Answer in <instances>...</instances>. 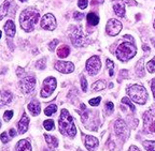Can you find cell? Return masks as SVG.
<instances>
[{"mask_svg":"<svg viewBox=\"0 0 155 151\" xmlns=\"http://www.w3.org/2000/svg\"><path fill=\"white\" fill-rule=\"evenodd\" d=\"M59 132L63 135L74 137L77 134V129H75L74 122H73V118L69 115V112L67 109H63L59 116Z\"/></svg>","mask_w":155,"mask_h":151,"instance_id":"obj_1","label":"cell"},{"mask_svg":"<svg viewBox=\"0 0 155 151\" xmlns=\"http://www.w3.org/2000/svg\"><path fill=\"white\" fill-rule=\"evenodd\" d=\"M39 19V12L35 9L24 10L19 16V24L26 32H30L34 30V26Z\"/></svg>","mask_w":155,"mask_h":151,"instance_id":"obj_2","label":"cell"},{"mask_svg":"<svg viewBox=\"0 0 155 151\" xmlns=\"http://www.w3.org/2000/svg\"><path fill=\"white\" fill-rule=\"evenodd\" d=\"M136 53H137V48L133 43L124 42V43L120 44L116 49V57L123 62H126L133 57H135Z\"/></svg>","mask_w":155,"mask_h":151,"instance_id":"obj_3","label":"cell"},{"mask_svg":"<svg viewBox=\"0 0 155 151\" xmlns=\"http://www.w3.org/2000/svg\"><path fill=\"white\" fill-rule=\"evenodd\" d=\"M127 93L133 99L134 102L141 105H143L148 100V92L141 85H131L129 88H127Z\"/></svg>","mask_w":155,"mask_h":151,"instance_id":"obj_4","label":"cell"},{"mask_svg":"<svg viewBox=\"0 0 155 151\" xmlns=\"http://www.w3.org/2000/svg\"><path fill=\"white\" fill-rule=\"evenodd\" d=\"M70 40L75 47H81L85 45V36L83 34L81 27H73L70 31Z\"/></svg>","mask_w":155,"mask_h":151,"instance_id":"obj_5","label":"cell"},{"mask_svg":"<svg viewBox=\"0 0 155 151\" xmlns=\"http://www.w3.org/2000/svg\"><path fill=\"white\" fill-rule=\"evenodd\" d=\"M56 88V79L54 77H48L43 80L41 89V96L42 98H48L50 96Z\"/></svg>","mask_w":155,"mask_h":151,"instance_id":"obj_6","label":"cell"},{"mask_svg":"<svg viewBox=\"0 0 155 151\" xmlns=\"http://www.w3.org/2000/svg\"><path fill=\"white\" fill-rule=\"evenodd\" d=\"M143 123H144V129L147 132H155V113L153 110H148L147 113H144V115H143Z\"/></svg>","mask_w":155,"mask_h":151,"instance_id":"obj_7","label":"cell"},{"mask_svg":"<svg viewBox=\"0 0 155 151\" xmlns=\"http://www.w3.org/2000/svg\"><path fill=\"white\" fill-rule=\"evenodd\" d=\"M100 68H101V62H100L99 57L98 56H93L86 62V70L90 75H96L99 72Z\"/></svg>","mask_w":155,"mask_h":151,"instance_id":"obj_8","label":"cell"},{"mask_svg":"<svg viewBox=\"0 0 155 151\" xmlns=\"http://www.w3.org/2000/svg\"><path fill=\"white\" fill-rule=\"evenodd\" d=\"M122 27H123V25L121 24V22L116 20V19H110L109 22H108V24H107L106 31L109 36H117L121 32Z\"/></svg>","mask_w":155,"mask_h":151,"instance_id":"obj_9","label":"cell"},{"mask_svg":"<svg viewBox=\"0 0 155 151\" xmlns=\"http://www.w3.org/2000/svg\"><path fill=\"white\" fill-rule=\"evenodd\" d=\"M19 86H21V89H22V91L24 93H29V92H31L35 89L36 79L32 76H26L21 80Z\"/></svg>","mask_w":155,"mask_h":151,"instance_id":"obj_10","label":"cell"},{"mask_svg":"<svg viewBox=\"0 0 155 151\" xmlns=\"http://www.w3.org/2000/svg\"><path fill=\"white\" fill-rule=\"evenodd\" d=\"M114 127H115L116 135H117L120 138H123V140H125V139L127 138V136L129 135V131H128V129H127L126 123L124 122V120H122V119L116 120Z\"/></svg>","mask_w":155,"mask_h":151,"instance_id":"obj_11","label":"cell"},{"mask_svg":"<svg viewBox=\"0 0 155 151\" xmlns=\"http://www.w3.org/2000/svg\"><path fill=\"white\" fill-rule=\"evenodd\" d=\"M41 27L45 30L52 31L56 28V18L52 14H45L42 17L41 20Z\"/></svg>","mask_w":155,"mask_h":151,"instance_id":"obj_12","label":"cell"},{"mask_svg":"<svg viewBox=\"0 0 155 151\" xmlns=\"http://www.w3.org/2000/svg\"><path fill=\"white\" fill-rule=\"evenodd\" d=\"M55 69L57 71L61 73H65V74H68V73H71L74 71V64L72 62H66V61H58V62L55 63Z\"/></svg>","mask_w":155,"mask_h":151,"instance_id":"obj_13","label":"cell"},{"mask_svg":"<svg viewBox=\"0 0 155 151\" xmlns=\"http://www.w3.org/2000/svg\"><path fill=\"white\" fill-rule=\"evenodd\" d=\"M84 144L88 151H95L98 147V139L94 136L87 135V136H84Z\"/></svg>","mask_w":155,"mask_h":151,"instance_id":"obj_14","label":"cell"},{"mask_svg":"<svg viewBox=\"0 0 155 151\" xmlns=\"http://www.w3.org/2000/svg\"><path fill=\"white\" fill-rule=\"evenodd\" d=\"M12 102V93L9 91H0V108Z\"/></svg>","mask_w":155,"mask_h":151,"instance_id":"obj_15","label":"cell"},{"mask_svg":"<svg viewBox=\"0 0 155 151\" xmlns=\"http://www.w3.org/2000/svg\"><path fill=\"white\" fill-rule=\"evenodd\" d=\"M28 125H29V118L26 114H23L22 119L19 120L18 122V132L19 134H24L26 133V131L28 130Z\"/></svg>","mask_w":155,"mask_h":151,"instance_id":"obj_16","label":"cell"},{"mask_svg":"<svg viewBox=\"0 0 155 151\" xmlns=\"http://www.w3.org/2000/svg\"><path fill=\"white\" fill-rule=\"evenodd\" d=\"M5 31L7 33L8 38H13L15 36V31H16V28H15V25L13 23V20H8L5 25Z\"/></svg>","mask_w":155,"mask_h":151,"instance_id":"obj_17","label":"cell"},{"mask_svg":"<svg viewBox=\"0 0 155 151\" xmlns=\"http://www.w3.org/2000/svg\"><path fill=\"white\" fill-rule=\"evenodd\" d=\"M28 109L32 116H38L39 114L41 113V106H40V103L38 101H32L31 103H29Z\"/></svg>","mask_w":155,"mask_h":151,"instance_id":"obj_18","label":"cell"},{"mask_svg":"<svg viewBox=\"0 0 155 151\" xmlns=\"http://www.w3.org/2000/svg\"><path fill=\"white\" fill-rule=\"evenodd\" d=\"M16 151H32L31 150V146L29 144L27 140L25 139H22L19 140L16 145Z\"/></svg>","mask_w":155,"mask_h":151,"instance_id":"obj_19","label":"cell"},{"mask_svg":"<svg viewBox=\"0 0 155 151\" xmlns=\"http://www.w3.org/2000/svg\"><path fill=\"white\" fill-rule=\"evenodd\" d=\"M113 10H114V13H115L117 16L124 17V15H125V9H124V5L122 2H115L114 3Z\"/></svg>","mask_w":155,"mask_h":151,"instance_id":"obj_20","label":"cell"},{"mask_svg":"<svg viewBox=\"0 0 155 151\" xmlns=\"http://www.w3.org/2000/svg\"><path fill=\"white\" fill-rule=\"evenodd\" d=\"M9 7H10L9 0H5V2L0 5V20L8 14V12H9Z\"/></svg>","mask_w":155,"mask_h":151,"instance_id":"obj_21","label":"cell"},{"mask_svg":"<svg viewBox=\"0 0 155 151\" xmlns=\"http://www.w3.org/2000/svg\"><path fill=\"white\" fill-rule=\"evenodd\" d=\"M86 19L88 25H91V26H96L99 23V18H98V16L95 13H88L86 16Z\"/></svg>","mask_w":155,"mask_h":151,"instance_id":"obj_22","label":"cell"},{"mask_svg":"<svg viewBox=\"0 0 155 151\" xmlns=\"http://www.w3.org/2000/svg\"><path fill=\"white\" fill-rule=\"evenodd\" d=\"M69 53H70V49L67 45H63L58 48L57 50V56L59 58H66L69 56Z\"/></svg>","mask_w":155,"mask_h":151,"instance_id":"obj_23","label":"cell"},{"mask_svg":"<svg viewBox=\"0 0 155 151\" xmlns=\"http://www.w3.org/2000/svg\"><path fill=\"white\" fill-rule=\"evenodd\" d=\"M44 137H45V140H46V143H48V145L51 147V148H56V147L58 146V139L56 138L55 136H50V135L45 134Z\"/></svg>","mask_w":155,"mask_h":151,"instance_id":"obj_24","label":"cell"},{"mask_svg":"<svg viewBox=\"0 0 155 151\" xmlns=\"http://www.w3.org/2000/svg\"><path fill=\"white\" fill-rule=\"evenodd\" d=\"M106 87V84L102 80H97L96 83H94L92 86V90L93 91H99V90H102V89Z\"/></svg>","mask_w":155,"mask_h":151,"instance_id":"obj_25","label":"cell"},{"mask_svg":"<svg viewBox=\"0 0 155 151\" xmlns=\"http://www.w3.org/2000/svg\"><path fill=\"white\" fill-rule=\"evenodd\" d=\"M56 110H57V106L55 104H51V105H48V107L44 109V114L46 116H51L52 114H55Z\"/></svg>","mask_w":155,"mask_h":151,"instance_id":"obj_26","label":"cell"},{"mask_svg":"<svg viewBox=\"0 0 155 151\" xmlns=\"http://www.w3.org/2000/svg\"><path fill=\"white\" fill-rule=\"evenodd\" d=\"M43 127H44V129L48 130V131H52V130L55 129L54 121H53V120H50V119H48V120H45V121H44V122H43Z\"/></svg>","mask_w":155,"mask_h":151,"instance_id":"obj_27","label":"cell"},{"mask_svg":"<svg viewBox=\"0 0 155 151\" xmlns=\"http://www.w3.org/2000/svg\"><path fill=\"white\" fill-rule=\"evenodd\" d=\"M143 147L148 151H155V142L145 140V142H143Z\"/></svg>","mask_w":155,"mask_h":151,"instance_id":"obj_28","label":"cell"},{"mask_svg":"<svg viewBox=\"0 0 155 151\" xmlns=\"http://www.w3.org/2000/svg\"><path fill=\"white\" fill-rule=\"evenodd\" d=\"M143 59H141L140 61H139V63L137 64V74L139 75V76H144V69H143Z\"/></svg>","mask_w":155,"mask_h":151,"instance_id":"obj_29","label":"cell"},{"mask_svg":"<svg viewBox=\"0 0 155 151\" xmlns=\"http://www.w3.org/2000/svg\"><path fill=\"white\" fill-rule=\"evenodd\" d=\"M147 69L150 73L155 72V58H153L152 60H150L148 63H147Z\"/></svg>","mask_w":155,"mask_h":151,"instance_id":"obj_30","label":"cell"},{"mask_svg":"<svg viewBox=\"0 0 155 151\" xmlns=\"http://www.w3.org/2000/svg\"><path fill=\"white\" fill-rule=\"evenodd\" d=\"M46 67V59L43 58V59H40L37 61L36 63V68L37 69H40V70H44Z\"/></svg>","mask_w":155,"mask_h":151,"instance_id":"obj_31","label":"cell"},{"mask_svg":"<svg viewBox=\"0 0 155 151\" xmlns=\"http://www.w3.org/2000/svg\"><path fill=\"white\" fill-rule=\"evenodd\" d=\"M107 67H108V70H109V75L112 77V76H113V74H114V70H113L114 64L110 59H107Z\"/></svg>","mask_w":155,"mask_h":151,"instance_id":"obj_32","label":"cell"},{"mask_svg":"<svg viewBox=\"0 0 155 151\" xmlns=\"http://www.w3.org/2000/svg\"><path fill=\"white\" fill-rule=\"evenodd\" d=\"M122 103L126 104V105H128L129 107H130V109L133 110V112H135V106L133 105V103H131L130 100H129L128 98H123V99H122Z\"/></svg>","mask_w":155,"mask_h":151,"instance_id":"obj_33","label":"cell"},{"mask_svg":"<svg viewBox=\"0 0 155 151\" xmlns=\"http://www.w3.org/2000/svg\"><path fill=\"white\" fill-rule=\"evenodd\" d=\"M12 117H13L12 110H7L5 113V115H3V119H5V121H10V120L12 119Z\"/></svg>","mask_w":155,"mask_h":151,"instance_id":"obj_34","label":"cell"},{"mask_svg":"<svg viewBox=\"0 0 155 151\" xmlns=\"http://www.w3.org/2000/svg\"><path fill=\"white\" fill-rule=\"evenodd\" d=\"M100 101H101V98H100V96H98V98H96V99H92V100H90V102H88V103H90L92 106H98V105H99V103H100Z\"/></svg>","mask_w":155,"mask_h":151,"instance_id":"obj_35","label":"cell"},{"mask_svg":"<svg viewBox=\"0 0 155 151\" xmlns=\"http://www.w3.org/2000/svg\"><path fill=\"white\" fill-rule=\"evenodd\" d=\"M127 77H128V71H127V70H122L121 72H120L119 82H121L123 78H127Z\"/></svg>","mask_w":155,"mask_h":151,"instance_id":"obj_36","label":"cell"},{"mask_svg":"<svg viewBox=\"0 0 155 151\" xmlns=\"http://www.w3.org/2000/svg\"><path fill=\"white\" fill-rule=\"evenodd\" d=\"M81 87H82V90L83 92H86L87 90V82L85 77H81Z\"/></svg>","mask_w":155,"mask_h":151,"instance_id":"obj_37","label":"cell"},{"mask_svg":"<svg viewBox=\"0 0 155 151\" xmlns=\"http://www.w3.org/2000/svg\"><path fill=\"white\" fill-rule=\"evenodd\" d=\"M78 5H79L80 9H85L87 7V0H79Z\"/></svg>","mask_w":155,"mask_h":151,"instance_id":"obj_38","label":"cell"},{"mask_svg":"<svg viewBox=\"0 0 155 151\" xmlns=\"http://www.w3.org/2000/svg\"><path fill=\"white\" fill-rule=\"evenodd\" d=\"M57 44H58V40H53L51 43L48 44V49H50V50H54Z\"/></svg>","mask_w":155,"mask_h":151,"instance_id":"obj_39","label":"cell"},{"mask_svg":"<svg viewBox=\"0 0 155 151\" xmlns=\"http://www.w3.org/2000/svg\"><path fill=\"white\" fill-rule=\"evenodd\" d=\"M0 138H1V142H2L3 144H7V143L9 142V137H8V135L5 132H3L2 134L0 135Z\"/></svg>","mask_w":155,"mask_h":151,"instance_id":"obj_40","label":"cell"},{"mask_svg":"<svg viewBox=\"0 0 155 151\" xmlns=\"http://www.w3.org/2000/svg\"><path fill=\"white\" fill-rule=\"evenodd\" d=\"M106 107H107V109H108V112L110 113V112H113L114 105H113V103H111V102H107Z\"/></svg>","mask_w":155,"mask_h":151,"instance_id":"obj_41","label":"cell"},{"mask_svg":"<svg viewBox=\"0 0 155 151\" xmlns=\"http://www.w3.org/2000/svg\"><path fill=\"white\" fill-rule=\"evenodd\" d=\"M73 16H74V19H77V20H81V19L84 17V15L82 14V13H78V12H74V14H73Z\"/></svg>","mask_w":155,"mask_h":151,"instance_id":"obj_42","label":"cell"},{"mask_svg":"<svg viewBox=\"0 0 155 151\" xmlns=\"http://www.w3.org/2000/svg\"><path fill=\"white\" fill-rule=\"evenodd\" d=\"M81 107H82V109H83V112H85V105L84 104H81ZM79 113H80V115H81V117H82V119L83 120H85V117H87V113L86 114H83L82 112H79Z\"/></svg>","mask_w":155,"mask_h":151,"instance_id":"obj_43","label":"cell"},{"mask_svg":"<svg viewBox=\"0 0 155 151\" xmlns=\"http://www.w3.org/2000/svg\"><path fill=\"white\" fill-rule=\"evenodd\" d=\"M24 73H25L24 69H22V68H17V70H16V74H17V76H18V77H22Z\"/></svg>","mask_w":155,"mask_h":151,"instance_id":"obj_44","label":"cell"},{"mask_svg":"<svg viewBox=\"0 0 155 151\" xmlns=\"http://www.w3.org/2000/svg\"><path fill=\"white\" fill-rule=\"evenodd\" d=\"M151 88H152L153 96H154V99H155V78L152 79V82H151Z\"/></svg>","mask_w":155,"mask_h":151,"instance_id":"obj_45","label":"cell"},{"mask_svg":"<svg viewBox=\"0 0 155 151\" xmlns=\"http://www.w3.org/2000/svg\"><path fill=\"white\" fill-rule=\"evenodd\" d=\"M16 134H17V133H16V131H15L14 129H11V130H10V137H14Z\"/></svg>","mask_w":155,"mask_h":151,"instance_id":"obj_46","label":"cell"},{"mask_svg":"<svg viewBox=\"0 0 155 151\" xmlns=\"http://www.w3.org/2000/svg\"><path fill=\"white\" fill-rule=\"evenodd\" d=\"M129 151H140L136 146H130L129 147Z\"/></svg>","mask_w":155,"mask_h":151,"instance_id":"obj_47","label":"cell"},{"mask_svg":"<svg viewBox=\"0 0 155 151\" xmlns=\"http://www.w3.org/2000/svg\"><path fill=\"white\" fill-rule=\"evenodd\" d=\"M143 49H144L145 52H150V48H149V46H147V45H143Z\"/></svg>","mask_w":155,"mask_h":151,"instance_id":"obj_48","label":"cell"},{"mask_svg":"<svg viewBox=\"0 0 155 151\" xmlns=\"http://www.w3.org/2000/svg\"><path fill=\"white\" fill-rule=\"evenodd\" d=\"M152 42H153V45H154V47H155V39H152Z\"/></svg>","mask_w":155,"mask_h":151,"instance_id":"obj_49","label":"cell"},{"mask_svg":"<svg viewBox=\"0 0 155 151\" xmlns=\"http://www.w3.org/2000/svg\"><path fill=\"white\" fill-rule=\"evenodd\" d=\"M1 36H2V32L0 31V39H1Z\"/></svg>","mask_w":155,"mask_h":151,"instance_id":"obj_50","label":"cell"},{"mask_svg":"<svg viewBox=\"0 0 155 151\" xmlns=\"http://www.w3.org/2000/svg\"><path fill=\"white\" fill-rule=\"evenodd\" d=\"M19 1H22V2H24V1H26V0H19Z\"/></svg>","mask_w":155,"mask_h":151,"instance_id":"obj_51","label":"cell"},{"mask_svg":"<svg viewBox=\"0 0 155 151\" xmlns=\"http://www.w3.org/2000/svg\"><path fill=\"white\" fill-rule=\"evenodd\" d=\"M154 28H155V20H154Z\"/></svg>","mask_w":155,"mask_h":151,"instance_id":"obj_52","label":"cell"},{"mask_svg":"<svg viewBox=\"0 0 155 151\" xmlns=\"http://www.w3.org/2000/svg\"><path fill=\"white\" fill-rule=\"evenodd\" d=\"M0 127H1V122H0Z\"/></svg>","mask_w":155,"mask_h":151,"instance_id":"obj_53","label":"cell"},{"mask_svg":"<svg viewBox=\"0 0 155 151\" xmlns=\"http://www.w3.org/2000/svg\"><path fill=\"white\" fill-rule=\"evenodd\" d=\"M0 50H1V47H0Z\"/></svg>","mask_w":155,"mask_h":151,"instance_id":"obj_54","label":"cell"}]
</instances>
